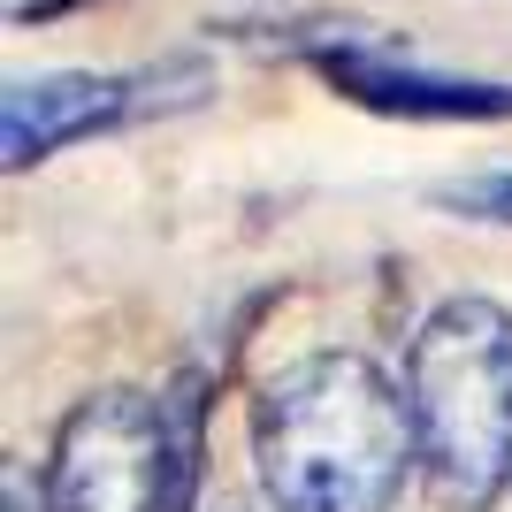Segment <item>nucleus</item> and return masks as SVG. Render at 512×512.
I'll return each instance as SVG.
<instances>
[{
  "label": "nucleus",
  "instance_id": "nucleus-1",
  "mask_svg": "<svg viewBox=\"0 0 512 512\" xmlns=\"http://www.w3.org/2000/svg\"><path fill=\"white\" fill-rule=\"evenodd\" d=\"M260 490L283 512H390L406 490L413 406L360 352H306L253 398Z\"/></svg>",
  "mask_w": 512,
  "mask_h": 512
},
{
  "label": "nucleus",
  "instance_id": "nucleus-2",
  "mask_svg": "<svg viewBox=\"0 0 512 512\" xmlns=\"http://www.w3.org/2000/svg\"><path fill=\"white\" fill-rule=\"evenodd\" d=\"M421 474L444 512H490L512 482V314L444 299L406 352Z\"/></svg>",
  "mask_w": 512,
  "mask_h": 512
},
{
  "label": "nucleus",
  "instance_id": "nucleus-3",
  "mask_svg": "<svg viewBox=\"0 0 512 512\" xmlns=\"http://www.w3.org/2000/svg\"><path fill=\"white\" fill-rule=\"evenodd\" d=\"M192 482L176 467L169 406L138 390H100L54 428L46 512H184Z\"/></svg>",
  "mask_w": 512,
  "mask_h": 512
},
{
  "label": "nucleus",
  "instance_id": "nucleus-4",
  "mask_svg": "<svg viewBox=\"0 0 512 512\" xmlns=\"http://www.w3.org/2000/svg\"><path fill=\"white\" fill-rule=\"evenodd\" d=\"M138 115V77H92V69H62V77H16L0 100V161L31 169L46 153H62L69 138Z\"/></svg>",
  "mask_w": 512,
  "mask_h": 512
},
{
  "label": "nucleus",
  "instance_id": "nucleus-5",
  "mask_svg": "<svg viewBox=\"0 0 512 512\" xmlns=\"http://www.w3.org/2000/svg\"><path fill=\"white\" fill-rule=\"evenodd\" d=\"M321 69L375 115H421V123H505L512 115V85H482V77H436V69L383 62V54H321Z\"/></svg>",
  "mask_w": 512,
  "mask_h": 512
},
{
  "label": "nucleus",
  "instance_id": "nucleus-6",
  "mask_svg": "<svg viewBox=\"0 0 512 512\" xmlns=\"http://www.w3.org/2000/svg\"><path fill=\"white\" fill-rule=\"evenodd\" d=\"M451 207H467V214H482V222H512V169H497V176H474V184H451Z\"/></svg>",
  "mask_w": 512,
  "mask_h": 512
},
{
  "label": "nucleus",
  "instance_id": "nucleus-7",
  "mask_svg": "<svg viewBox=\"0 0 512 512\" xmlns=\"http://www.w3.org/2000/svg\"><path fill=\"white\" fill-rule=\"evenodd\" d=\"M0 512H46V482H31V474H23V459H8V467H0Z\"/></svg>",
  "mask_w": 512,
  "mask_h": 512
},
{
  "label": "nucleus",
  "instance_id": "nucleus-8",
  "mask_svg": "<svg viewBox=\"0 0 512 512\" xmlns=\"http://www.w3.org/2000/svg\"><path fill=\"white\" fill-rule=\"evenodd\" d=\"M214 512H283V505H276V497H268V490H260V497H222V505H214Z\"/></svg>",
  "mask_w": 512,
  "mask_h": 512
},
{
  "label": "nucleus",
  "instance_id": "nucleus-9",
  "mask_svg": "<svg viewBox=\"0 0 512 512\" xmlns=\"http://www.w3.org/2000/svg\"><path fill=\"white\" fill-rule=\"evenodd\" d=\"M62 8H77V0H23L16 16H23V23H39V16H62Z\"/></svg>",
  "mask_w": 512,
  "mask_h": 512
}]
</instances>
